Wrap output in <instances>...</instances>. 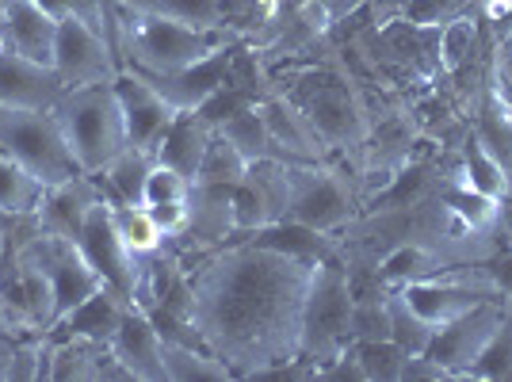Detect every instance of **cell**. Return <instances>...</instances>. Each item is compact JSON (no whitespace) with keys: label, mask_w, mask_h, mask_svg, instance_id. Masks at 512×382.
I'll list each match as a JSON object with an SVG mask.
<instances>
[{"label":"cell","mask_w":512,"mask_h":382,"mask_svg":"<svg viewBox=\"0 0 512 382\" xmlns=\"http://www.w3.org/2000/svg\"><path fill=\"white\" fill-rule=\"evenodd\" d=\"M188 279L195 329L237 379H256L268 367L299 360L314 264L253 241H230L192 260Z\"/></svg>","instance_id":"1"},{"label":"cell","mask_w":512,"mask_h":382,"mask_svg":"<svg viewBox=\"0 0 512 382\" xmlns=\"http://www.w3.org/2000/svg\"><path fill=\"white\" fill-rule=\"evenodd\" d=\"M237 43L241 39L230 27H192V23L123 8L115 54H119V65L142 69V73H180Z\"/></svg>","instance_id":"2"},{"label":"cell","mask_w":512,"mask_h":382,"mask_svg":"<svg viewBox=\"0 0 512 382\" xmlns=\"http://www.w3.org/2000/svg\"><path fill=\"white\" fill-rule=\"evenodd\" d=\"M50 111H54L81 172H104L130 146L127 119H123L115 85L69 88Z\"/></svg>","instance_id":"3"},{"label":"cell","mask_w":512,"mask_h":382,"mask_svg":"<svg viewBox=\"0 0 512 382\" xmlns=\"http://www.w3.org/2000/svg\"><path fill=\"white\" fill-rule=\"evenodd\" d=\"M363 211L356 176L337 161H287V218L325 234H341Z\"/></svg>","instance_id":"4"},{"label":"cell","mask_w":512,"mask_h":382,"mask_svg":"<svg viewBox=\"0 0 512 382\" xmlns=\"http://www.w3.org/2000/svg\"><path fill=\"white\" fill-rule=\"evenodd\" d=\"M0 149L12 153L27 172H35L46 188L65 184L81 165L65 142L54 111L39 107H0Z\"/></svg>","instance_id":"5"},{"label":"cell","mask_w":512,"mask_h":382,"mask_svg":"<svg viewBox=\"0 0 512 382\" xmlns=\"http://www.w3.org/2000/svg\"><path fill=\"white\" fill-rule=\"evenodd\" d=\"M348 318H352V283L344 264H318L306 306H302V344L299 356L314 367L333 363L341 352H348Z\"/></svg>","instance_id":"6"},{"label":"cell","mask_w":512,"mask_h":382,"mask_svg":"<svg viewBox=\"0 0 512 382\" xmlns=\"http://www.w3.org/2000/svg\"><path fill=\"white\" fill-rule=\"evenodd\" d=\"M27 264H35L50 287H54V302H58V321L69 318L85 298H92L100 287H104V276L88 264L81 241H69V237L58 234H35L20 253Z\"/></svg>","instance_id":"7"},{"label":"cell","mask_w":512,"mask_h":382,"mask_svg":"<svg viewBox=\"0 0 512 382\" xmlns=\"http://www.w3.org/2000/svg\"><path fill=\"white\" fill-rule=\"evenodd\" d=\"M54 69L65 81V88H88V85H115L123 65L115 50L96 27H88L77 16L58 20V43H54Z\"/></svg>","instance_id":"8"},{"label":"cell","mask_w":512,"mask_h":382,"mask_svg":"<svg viewBox=\"0 0 512 382\" xmlns=\"http://www.w3.org/2000/svg\"><path fill=\"white\" fill-rule=\"evenodd\" d=\"M501 314H505V298L478 302L474 310H467V314H459L455 321L436 329V337L428 344V356L436 363H444L451 371V379H470L474 363L482 360V352L490 348L493 333L501 325Z\"/></svg>","instance_id":"9"},{"label":"cell","mask_w":512,"mask_h":382,"mask_svg":"<svg viewBox=\"0 0 512 382\" xmlns=\"http://www.w3.org/2000/svg\"><path fill=\"white\" fill-rule=\"evenodd\" d=\"M81 249H85L88 264L104 276V283H111L115 291L134 302V291H138V279H142V264L138 256L123 245V237L115 230V218H111V203H96L92 211L85 214V226H81Z\"/></svg>","instance_id":"10"},{"label":"cell","mask_w":512,"mask_h":382,"mask_svg":"<svg viewBox=\"0 0 512 382\" xmlns=\"http://www.w3.org/2000/svg\"><path fill=\"white\" fill-rule=\"evenodd\" d=\"M115 96H119L123 119H127L130 146L157 157V146H161L165 130L172 127V119H176L180 111H176L138 69H130V65H123V73L115 77Z\"/></svg>","instance_id":"11"},{"label":"cell","mask_w":512,"mask_h":382,"mask_svg":"<svg viewBox=\"0 0 512 382\" xmlns=\"http://www.w3.org/2000/svg\"><path fill=\"white\" fill-rule=\"evenodd\" d=\"M237 237L287 218V161H253L234 188Z\"/></svg>","instance_id":"12"},{"label":"cell","mask_w":512,"mask_h":382,"mask_svg":"<svg viewBox=\"0 0 512 382\" xmlns=\"http://www.w3.org/2000/svg\"><path fill=\"white\" fill-rule=\"evenodd\" d=\"M65 81L58 77L54 65L31 62L16 50H8L0 58V107H39V111H50V107L62 100Z\"/></svg>","instance_id":"13"},{"label":"cell","mask_w":512,"mask_h":382,"mask_svg":"<svg viewBox=\"0 0 512 382\" xmlns=\"http://www.w3.org/2000/svg\"><path fill=\"white\" fill-rule=\"evenodd\" d=\"M256 107H260V115H264V123H268L272 138L279 142V149L287 153V161H310V165L333 161L325 142H321V134L310 127V119H306L283 92L268 88V92L256 100Z\"/></svg>","instance_id":"14"},{"label":"cell","mask_w":512,"mask_h":382,"mask_svg":"<svg viewBox=\"0 0 512 382\" xmlns=\"http://www.w3.org/2000/svg\"><path fill=\"white\" fill-rule=\"evenodd\" d=\"M107 344L119 356V363L130 371V379L169 382L165 360H161V333H157V325H153V318L146 310L130 306L127 314H123V321H119V329H115V337L107 340Z\"/></svg>","instance_id":"15"},{"label":"cell","mask_w":512,"mask_h":382,"mask_svg":"<svg viewBox=\"0 0 512 382\" xmlns=\"http://www.w3.org/2000/svg\"><path fill=\"white\" fill-rule=\"evenodd\" d=\"M96 203H107L104 191H100V180H96V172H77V176H69L65 184L46 188L43 203H39L43 230L46 234H58V237L77 241V237H81V226H85V214L92 211Z\"/></svg>","instance_id":"16"},{"label":"cell","mask_w":512,"mask_h":382,"mask_svg":"<svg viewBox=\"0 0 512 382\" xmlns=\"http://www.w3.org/2000/svg\"><path fill=\"white\" fill-rule=\"evenodd\" d=\"M230 62H234V46L222 50V54H214V58H207V62L192 65V69H180V73H142V69H138V73H142L176 111H199L218 88L230 81Z\"/></svg>","instance_id":"17"},{"label":"cell","mask_w":512,"mask_h":382,"mask_svg":"<svg viewBox=\"0 0 512 382\" xmlns=\"http://www.w3.org/2000/svg\"><path fill=\"white\" fill-rule=\"evenodd\" d=\"M234 241H253V245H264V249H276L283 256H295V260H306V264H341L344 245L341 234H325V230H314V226H302L295 218H279L272 226H260L253 234H241Z\"/></svg>","instance_id":"18"},{"label":"cell","mask_w":512,"mask_h":382,"mask_svg":"<svg viewBox=\"0 0 512 382\" xmlns=\"http://www.w3.org/2000/svg\"><path fill=\"white\" fill-rule=\"evenodd\" d=\"M8 39L12 50L31 62L54 65V43H58V20L46 12L39 0H16L8 12Z\"/></svg>","instance_id":"19"},{"label":"cell","mask_w":512,"mask_h":382,"mask_svg":"<svg viewBox=\"0 0 512 382\" xmlns=\"http://www.w3.org/2000/svg\"><path fill=\"white\" fill-rule=\"evenodd\" d=\"M211 138H214L211 119H203L199 111H180L172 119V127L165 130L161 146H157V161L176 172H184L188 180H195L199 161H203V153L211 146Z\"/></svg>","instance_id":"20"},{"label":"cell","mask_w":512,"mask_h":382,"mask_svg":"<svg viewBox=\"0 0 512 382\" xmlns=\"http://www.w3.org/2000/svg\"><path fill=\"white\" fill-rule=\"evenodd\" d=\"M130 302L123 291H115L111 283H104L100 291L92 298H85L69 318H62L50 333H77V337H92V340H111L115 337V329H119V321H123V314H127Z\"/></svg>","instance_id":"21"},{"label":"cell","mask_w":512,"mask_h":382,"mask_svg":"<svg viewBox=\"0 0 512 382\" xmlns=\"http://www.w3.org/2000/svg\"><path fill=\"white\" fill-rule=\"evenodd\" d=\"M214 130H218L222 138H230V142L249 157V165H253V161H287V153H283L279 142L272 138V130H268V123H264V115H260L256 104L237 107L234 115H226L222 123H214Z\"/></svg>","instance_id":"22"},{"label":"cell","mask_w":512,"mask_h":382,"mask_svg":"<svg viewBox=\"0 0 512 382\" xmlns=\"http://www.w3.org/2000/svg\"><path fill=\"white\" fill-rule=\"evenodd\" d=\"M161 360H165V375L169 382H230L237 379L230 363L218 360L211 348L203 344H176V340H161Z\"/></svg>","instance_id":"23"},{"label":"cell","mask_w":512,"mask_h":382,"mask_svg":"<svg viewBox=\"0 0 512 382\" xmlns=\"http://www.w3.org/2000/svg\"><path fill=\"white\" fill-rule=\"evenodd\" d=\"M54 356H50V382H96L100 356L107 352L104 340L77 337V333H50Z\"/></svg>","instance_id":"24"},{"label":"cell","mask_w":512,"mask_h":382,"mask_svg":"<svg viewBox=\"0 0 512 382\" xmlns=\"http://www.w3.org/2000/svg\"><path fill=\"white\" fill-rule=\"evenodd\" d=\"M490 39H482V20L478 12H467L459 20H451L440 27V69L444 77L463 73L470 62L482 58V50H490Z\"/></svg>","instance_id":"25"},{"label":"cell","mask_w":512,"mask_h":382,"mask_svg":"<svg viewBox=\"0 0 512 382\" xmlns=\"http://www.w3.org/2000/svg\"><path fill=\"white\" fill-rule=\"evenodd\" d=\"M455 153H459V169H463V184H467V188L482 191V195H490L497 203H512V188H509L505 169L493 161L490 149L482 146L470 130H467V138L455 146Z\"/></svg>","instance_id":"26"},{"label":"cell","mask_w":512,"mask_h":382,"mask_svg":"<svg viewBox=\"0 0 512 382\" xmlns=\"http://www.w3.org/2000/svg\"><path fill=\"white\" fill-rule=\"evenodd\" d=\"M111 218H115V230L123 237V245H127L138 260H146V256L165 249V230L157 226V218L150 214L146 203H115V207H111Z\"/></svg>","instance_id":"27"},{"label":"cell","mask_w":512,"mask_h":382,"mask_svg":"<svg viewBox=\"0 0 512 382\" xmlns=\"http://www.w3.org/2000/svg\"><path fill=\"white\" fill-rule=\"evenodd\" d=\"M43 195H46L43 180H39L35 172L23 169L12 153H4V149H0V214L39 211Z\"/></svg>","instance_id":"28"},{"label":"cell","mask_w":512,"mask_h":382,"mask_svg":"<svg viewBox=\"0 0 512 382\" xmlns=\"http://www.w3.org/2000/svg\"><path fill=\"white\" fill-rule=\"evenodd\" d=\"M291 0H222V27H230L241 43L260 39L287 12Z\"/></svg>","instance_id":"29"},{"label":"cell","mask_w":512,"mask_h":382,"mask_svg":"<svg viewBox=\"0 0 512 382\" xmlns=\"http://www.w3.org/2000/svg\"><path fill=\"white\" fill-rule=\"evenodd\" d=\"M245 172H249V157H245L230 138H222V134L214 130L211 146H207V153H203V161H199V172H195L192 184L237 188V184L245 180Z\"/></svg>","instance_id":"30"},{"label":"cell","mask_w":512,"mask_h":382,"mask_svg":"<svg viewBox=\"0 0 512 382\" xmlns=\"http://www.w3.org/2000/svg\"><path fill=\"white\" fill-rule=\"evenodd\" d=\"M386 310H390V340H394L406 356H421V352H428V344H432V337H436V325L421 318L398 291L386 295Z\"/></svg>","instance_id":"31"},{"label":"cell","mask_w":512,"mask_h":382,"mask_svg":"<svg viewBox=\"0 0 512 382\" xmlns=\"http://www.w3.org/2000/svg\"><path fill=\"white\" fill-rule=\"evenodd\" d=\"M127 8L192 23V27H222V0H127Z\"/></svg>","instance_id":"32"},{"label":"cell","mask_w":512,"mask_h":382,"mask_svg":"<svg viewBox=\"0 0 512 382\" xmlns=\"http://www.w3.org/2000/svg\"><path fill=\"white\" fill-rule=\"evenodd\" d=\"M352 352H356V360H360L363 382H402V367H406L409 356L390 337L356 340Z\"/></svg>","instance_id":"33"},{"label":"cell","mask_w":512,"mask_h":382,"mask_svg":"<svg viewBox=\"0 0 512 382\" xmlns=\"http://www.w3.org/2000/svg\"><path fill=\"white\" fill-rule=\"evenodd\" d=\"M470 379H490V382H509L512 379V298H505V314L493 333L490 348L482 352V360L474 363Z\"/></svg>","instance_id":"34"},{"label":"cell","mask_w":512,"mask_h":382,"mask_svg":"<svg viewBox=\"0 0 512 382\" xmlns=\"http://www.w3.org/2000/svg\"><path fill=\"white\" fill-rule=\"evenodd\" d=\"M390 295V291H386ZM386 295H363L352 298V318H348V337L356 340H383L390 337V310Z\"/></svg>","instance_id":"35"},{"label":"cell","mask_w":512,"mask_h":382,"mask_svg":"<svg viewBox=\"0 0 512 382\" xmlns=\"http://www.w3.org/2000/svg\"><path fill=\"white\" fill-rule=\"evenodd\" d=\"M467 12H474V0H409L402 20L428 27V31H440L444 23L459 20Z\"/></svg>","instance_id":"36"},{"label":"cell","mask_w":512,"mask_h":382,"mask_svg":"<svg viewBox=\"0 0 512 382\" xmlns=\"http://www.w3.org/2000/svg\"><path fill=\"white\" fill-rule=\"evenodd\" d=\"M188 195H192V180L184 172L153 161L150 176H146V191H142V203L146 207H153V203H176V199H188Z\"/></svg>","instance_id":"37"},{"label":"cell","mask_w":512,"mask_h":382,"mask_svg":"<svg viewBox=\"0 0 512 382\" xmlns=\"http://www.w3.org/2000/svg\"><path fill=\"white\" fill-rule=\"evenodd\" d=\"M482 264V272L490 276V283L501 291L505 298H512V245L509 249H493L486 260H478Z\"/></svg>","instance_id":"38"},{"label":"cell","mask_w":512,"mask_h":382,"mask_svg":"<svg viewBox=\"0 0 512 382\" xmlns=\"http://www.w3.org/2000/svg\"><path fill=\"white\" fill-rule=\"evenodd\" d=\"M150 214L157 218V226L165 230V237H180L188 230V199H176V203H153Z\"/></svg>","instance_id":"39"},{"label":"cell","mask_w":512,"mask_h":382,"mask_svg":"<svg viewBox=\"0 0 512 382\" xmlns=\"http://www.w3.org/2000/svg\"><path fill=\"white\" fill-rule=\"evenodd\" d=\"M440 379H451V371L444 363H436L428 352L421 356H409L406 367H402V382H440Z\"/></svg>","instance_id":"40"},{"label":"cell","mask_w":512,"mask_h":382,"mask_svg":"<svg viewBox=\"0 0 512 382\" xmlns=\"http://www.w3.org/2000/svg\"><path fill=\"white\" fill-rule=\"evenodd\" d=\"M104 4V20H107V43L115 50V39H119V20H123V8H127V0H100ZM119 58V54H115Z\"/></svg>","instance_id":"41"},{"label":"cell","mask_w":512,"mask_h":382,"mask_svg":"<svg viewBox=\"0 0 512 382\" xmlns=\"http://www.w3.org/2000/svg\"><path fill=\"white\" fill-rule=\"evenodd\" d=\"M12 348H16V340L0 333V382H12Z\"/></svg>","instance_id":"42"},{"label":"cell","mask_w":512,"mask_h":382,"mask_svg":"<svg viewBox=\"0 0 512 382\" xmlns=\"http://www.w3.org/2000/svg\"><path fill=\"white\" fill-rule=\"evenodd\" d=\"M8 50H12V39H8V20L0 16V58H4Z\"/></svg>","instance_id":"43"},{"label":"cell","mask_w":512,"mask_h":382,"mask_svg":"<svg viewBox=\"0 0 512 382\" xmlns=\"http://www.w3.org/2000/svg\"><path fill=\"white\" fill-rule=\"evenodd\" d=\"M12 4H16V0H0V16H4V12L12 8Z\"/></svg>","instance_id":"44"},{"label":"cell","mask_w":512,"mask_h":382,"mask_svg":"<svg viewBox=\"0 0 512 382\" xmlns=\"http://www.w3.org/2000/svg\"><path fill=\"white\" fill-rule=\"evenodd\" d=\"M0 260H4V234H0Z\"/></svg>","instance_id":"45"},{"label":"cell","mask_w":512,"mask_h":382,"mask_svg":"<svg viewBox=\"0 0 512 382\" xmlns=\"http://www.w3.org/2000/svg\"><path fill=\"white\" fill-rule=\"evenodd\" d=\"M0 333H4V337H8V329H4V321H0Z\"/></svg>","instance_id":"46"},{"label":"cell","mask_w":512,"mask_h":382,"mask_svg":"<svg viewBox=\"0 0 512 382\" xmlns=\"http://www.w3.org/2000/svg\"><path fill=\"white\" fill-rule=\"evenodd\" d=\"M509 245H512V222H509Z\"/></svg>","instance_id":"47"},{"label":"cell","mask_w":512,"mask_h":382,"mask_svg":"<svg viewBox=\"0 0 512 382\" xmlns=\"http://www.w3.org/2000/svg\"><path fill=\"white\" fill-rule=\"evenodd\" d=\"M509 382H512V379H509Z\"/></svg>","instance_id":"48"}]
</instances>
